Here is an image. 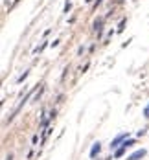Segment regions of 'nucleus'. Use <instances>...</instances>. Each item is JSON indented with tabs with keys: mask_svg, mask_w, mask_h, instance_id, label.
<instances>
[{
	"mask_svg": "<svg viewBox=\"0 0 149 160\" xmlns=\"http://www.w3.org/2000/svg\"><path fill=\"white\" fill-rule=\"evenodd\" d=\"M100 153H101V144L100 142H94L92 147H90V158H96Z\"/></svg>",
	"mask_w": 149,
	"mask_h": 160,
	"instance_id": "3",
	"label": "nucleus"
},
{
	"mask_svg": "<svg viewBox=\"0 0 149 160\" xmlns=\"http://www.w3.org/2000/svg\"><path fill=\"white\" fill-rule=\"evenodd\" d=\"M59 42H61V41H59V39H55L53 42H50V46H52V48H57V46H59Z\"/></svg>",
	"mask_w": 149,
	"mask_h": 160,
	"instance_id": "12",
	"label": "nucleus"
},
{
	"mask_svg": "<svg viewBox=\"0 0 149 160\" xmlns=\"http://www.w3.org/2000/svg\"><path fill=\"white\" fill-rule=\"evenodd\" d=\"M28 76H29V70H24V74H20V76H18V79H17V85L24 83V81L28 79Z\"/></svg>",
	"mask_w": 149,
	"mask_h": 160,
	"instance_id": "7",
	"label": "nucleus"
},
{
	"mask_svg": "<svg viewBox=\"0 0 149 160\" xmlns=\"http://www.w3.org/2000/svg\"><path fill=\"white\" fill-rule=\"evenodd\" d=\"M122 2H124V0H116V4H122Z\"/></svg>",
	"mask_w": 149,
	"mask_h": 160,
	"instance_id": "19",
	"label": "nucleus"
},
{
	"mask_svg": "<svg viewBox=\"0 0 149 160\" xmlns=\"http://www.w3.org/2000/svg\"><path fill=\"white\" fill-rule=\"evenodd\" d=\"M131 42H133V39H129V41H125V42H124V44H122V48H127V46H129V44H131Z\"/></svg>",
	"mask_w": 149,
	"mask_h": 160,
	"instance_id": "14",
	"label": "nucleus"
},
{
	"mask_svg": "<svg viewBox=\"0 0 149 160\" xmlns=\"http://www.w3.org/2000/svg\"><path fill=\"white\" fill-rule=\"evenodd\" d=\"M88 66H90V63H87V64H85V66H83V68H81V72H83V74H85V72H87V70H88Z\"/></svg>",
	"mask_w": 149,
	"mask_h": 160,
	"instance_id": "16",
	"label": "nucleus"
},
{
	"mask_svg": "<svg viewBox=\"0 0 149 160\" xmlns=\"http://www.w3.org/2000/svg\"><path fill=\"white\" fill-rule=\"evenodd\" d=\"M48 46H50V42H48V41H44V42H41L39 46H35V48H33V53H41V52H44Z\"/></svg>",
	"mask_w": 149,
	"mask_h": 160,
	"instance_id": "6",
	"label": "nucleus"
},
{
	"mask_svg": "<svg viewBox=\"0 0 149 160\" xmlns=\"http://www.w3.org/2000/svg\"><path fill=\"white\" fill-rule=\"evenodd\" d=\"M83 53H85V46H79L77 48V55H83Z\"/></svg>",
	"mask_w": 149,
	"mask_h": 160,
	"instance_id": "13",
	"label": "nucleus"
},
{
	"mask_svg": "<svg viewBox=\"0 0 149 160\" xmlns=\"http://www.w3.org/2000/svg\"><path fill=\"white\" fill-rule=\"evenodd\" d=\"M7 2H11V0H6V4H7Z\"/></svg>",
	"mask_w": 149,
	"mask_h": 160,
	"instance_id": "20",
	"label": "nucleus"
},
{
	"mask_svg": "<svg viewBox=\"0 0 149 160\" xmlns=\"http://www.w3.org/2000/svg\"><path fill=\"white\" fill-rule=\"evenodd\" d=\"M70 9H72V0H66V2H65V9H63V13H70Z\"/></svg>",
	"mask_w": 149,
	"mask_h": 160,
	"instance_id": "9",
	"label": "nucleus"
},
{
	"mask_svg": "<svg viewBox=\"0 0 149 160\" xmlns=\"http://www.w3.org/2000/svg\"><path fill=\"white\" fill-rule=\"evenodd\" d=\"M6 160H13V153H9V155H7V158Z\"/></svg>",
	"mask_w": 149,
	"mask_h": 160,
	"instance_id": "18",
	"label": "nucleus"
},
{
	"mask_svg": "<svg viewBox=\"0 0 149 160\" xmlns=\"http://www.w3.org/2000/svg\"><path fill=\"white\" fill-rule=\"evenodd\" d=\"M144 118H149V105L144 109Z\"/></svg>",
	"mask_w": 149,
	"mask_h": 160,
	"instance_id": "15",
	"label": "nucleus"
},
{
	"mask_svg": "<svg viewBox=\"0 0 149 160\" xmlns=\"http://www.w3.org/2000/svg\"><path fill=\"white\" fill-rule=\"evenodd\" d=\"M125 151H127V146H125V142H124V144L114 151V158H122V157L125 155Z\"/></svg>",
	"mask_w": 149,
	"mask_h": 160,
	"instance_id": "5",
	"label": "nucleus"
},
{
	"mask_svg": "<svg viewBox=\"0 0 149 160\" xmlns=\"http://www.w3.org/2000/svg\"><path fill=\"white\" fill-rule=\"evenodd\" d=\"M101 2H103V0H94V9H98V6H100Z\"/></svg>",
	"mask_w": 149,
	"mask_h": 160,
	"instance_id": "17",
	"label": "nucleus"
},
{
	"mask_svg": "<svg viewBox=\"0 0 149 160\" xmlns=\"http://www.w3.org/2000/svg\"><path fill=\"white\" fill-rule=\"evenodd\" d=\"M42 92H44V87L41 85V88H39V94L35 96V101H39V100H41V96H42Z\"/></svg>",
	"mask_w": 149,
	"mask_h": 160,
	"instance_id": "10",
	"label": "nucleus"
},
{
	"mask_svg": "<svg viewBox=\"0 0 149 160\" xmlns=\"http://www.w3.org/2000/svg\"><path fill=\"white\" fill-rule=\"evenodd\" d=\"M103 24H105V18H103V17L94 20V29H96V33H98V39L103 35Z\"/></svg>",
	"mask_w": 149,
	"mask_h": 160,
	"instance_id": "2",
	"label": "nucleus"
},
{
	"mask_svg": "<svg viewBox=\"0 0 149 160\" xmlns=\"http://www.w3.org/2000/svg\"><path fill=\"white\" fill-rule=\"evenodd\" d=\"M55 114H57V111H55V109H52V111H50V116H48V120H50V122H52V120H55Z\"/></svg>",
	"mask_w": 149,
	"mask_h": 160,
	"instance_id": "11",
	"label": "nucleus"
},
{
	"mask_svg": "<svg viewBox=\"0 0 149 160\" xmlns=\"http://www.w3.org/2000/svg\"><path fill=\"white\" fill-rule=\"evenodd\" d=\"M146 155H147V151H146V149H138V151H135L131 157H127V160H142Z\"/></svg>",
	"mask_w": 149,
	"mask_h": 160,
	"instance_id": "4",
	"label": "nucleus"
},
{
	"mask_svg": "<svg viewBox=\"0 0 149 160\" xmlns=\"http://www.w3.org/2000/svg\"><path fill=\"white\" fill-rule=\"evenodd\" d=\"M125 24H127V18H122V20H120V24H118V29H116V33H122V31L125 29Z\"/></svg>",
	"mask_w": 149,
	"mask_h": 160,
	"instance_id": "8",
	"label": "nucleus"
},
{
	"mask_svg": "<svg viewBox=\"0 0 149 160\" xmlns=\"http://www.w3.org/2000/svg\"><path fill=\"white\" fill-rule=\"evenodd\" d=\"M127 138H129V133H122V135H118L116 138H112V142H111V151H112L116 146H122Z\"/></svg>",
	"mask_w": 149,
	"mask_h": 160,
	"instance_id": "1",
	"label": "nucleus"
}]
</instances>
